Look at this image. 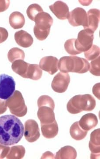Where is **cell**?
Returning <instances> with one entry per match:
<instances>
[{
	"label": "cell",
	"instance_id": "obj_1",
	"mask_svg": "<svg viewBox=\"0 0 100 159\" xmlns=\"http://www.w3.org/2000/svg\"><path fill=\"white\" fill-rule=\"evenodd\" d=\"M24 129L21 121L14 116L0 117V144L6 146L17 144L22 139Z\"/></svg>",
	"mask_w": 100,
	"mask_h": 159
},
{
	"label": "cell",
	"instance_id": "obj_2",
	"mask_svg": "<svg viewBox=\"0 0 100 159\" xmlns=\"http://www.w3.org/2000/svg\"><path fill=\"white\" fill-rule=\"evenodd\" d=\"M58 68L62 73L84 74L89 70L90 64L85 58L76 56H64L58 61Z\"/></svg>",
	"mask_w": 100,
	"mask_h": 159
},
{
	"label": "cell",
	"instance_id": "obj_3",
	"mask_svg": "<svg viewBox=\"0 0 100 159\" xmlns=\"http://www.w3.org/2000/svg\"><path fill=\"white\" fill-rule=\"evenodd\" d=\"M96 104L95 99L90 94L76 95L70 99L67 109L70 113L77 114L83 111L93 110Z\"/></svg>",
	"mask_w": 100,
	"mask_h": 159
},
{
	"label": "cell",
	"instance_id": "obj_4",
	"mask_svg": "<svg viewBox=\"0 0 100 159\" xmlns=\"http://www.w3.org/2000/svg\"><path fill=\"white\" fill-rule=\"evenodd\" d=\"M35 25L34 33L35 37L40 41H43L50 34L51 27L53 24V18L47 12H41L34 19Z\"/></svg>",
	"mask_w": 100,
	"mask_h": 159
},
{
	"label": "cell",
	"instance_id": "obj_5",
	"mask_svg": "<svg viewBox=\"0 0 100 159\" xmlns=\"http://www.w3.org/2000/svg\"><path fill=\"white\" fill-rule=\"evenodd\" d=\"M6 103L10 112L14 116L22 117L27 113L28 108L22 94L20 91H15L12 96L7 99Z\"/></svg>",
	"mask_w": 100,
	"mask_h": 159
},
{
	"label": "cell",
	"instance_id": "obj_6",
	"mask_svg": "<svg viewBox=\"0 0 100 159\" xmlns=\"http://www.w3.org/2000/svg\"><path fill=\"white\" fill-rule=\"evenodd\" d=\"M94 32L88 29L81 30L79 32L77 39L75 41L76 48L80 54L89 50L93 43Z\"/></svg>",
	"mask_w": 100,
	"mask_h": 159
},
{
	"label": "cell",
	"instance_id": "obj_7",
	"mask_svg": "<svg viewBox=\"0 0 100 159\" xmlns=\"http://www.w3.org/2000/svg\"><path fill=\"white\" fill-rule=\"evenodd\" d=\"M15 89L13 77L6 74L0 75V99L6 100L12 96Z\"/></svg>",
	"mask_w": 100,
	"mask_h": 159
},
{
	"label": "cell",
	"instance_id": "obj_8",
	"mask_svg": "<svg viewBox=\"0 0 100 159\" xmlns=\"http://www.w3.org/2000/svg\"><path fill=\"white\" fill-rule=\"evenodd\" d=\"M69 23L73 27L82 25L84 29L87 25V15L83 8L78 7L69 12Z\"/></svg>",
	"mask_w": 100,
	"mask_h": 159
},
{
	"label": "cell",
	"instance_id": "obj_9",
	"mask_svg": "<svg viewBox=\"0 0 100 159\" xmlns=\"http://www.w3.org/2000/svg\"><path fill=\"white\" fill-rule=\"evenodd\" d=\"M70 82V77L68 73L60 72L54 77L51 87L53 90L56 93H62L68 88Z\"/></svg>",
	"mask_w": 100,
	"mask_h": 159
},
{
	"label": "cell",
	"instance_id": "obj_10",
	"mask_svg": "<svg viewBox=\"0 0 100 159\" xmlns=\"http://www.w3.org/2000/svg\"><path fill=\"white\" fill-rule=\"evenodd\" d=\"M24 125V135L26 140L30 143L36 142L40 136V130L37 122L33 119H29L25 122Z\"/></svg>",
	"mask_w": 100,
	"mask_h": 159
},
{
	"label": "cell",
	"instance_id": "obj_11",
	"mask_svg": "<svg viewBox=\"0 0 100 159\" xmlns=\"http://www.w3.org/2000/svg\"><path fill=\"white\" fill-rule=\"evenodd\" d=\"M37 116L41 124H48L55 121L54 109L49 106H38Z\"/></svg>",
	"mask_w": 100,
	"mask_h": 159
},
{
	"label": "cell",
	"instance_id": "obj_12",
	"mask_svg": "<svg viewBox=\"0 0 100 159\" xmlns=\"http://www.w3.org/2000/svg\"><path fill=\"white\" fill-rule=\"evenodd\" d=\"M59 60L53 56H46L41 59L39 67L41 70L48 72L50 75H54L58 70Z\"/></svg>",
	"mask_w": 100,
	"mask_h": 159
},
{
	"label": "cell",
	"instance_id": "obj_13",
	"mask_svg": "<svg viewBox=\"0 0 100 159\" xmlns=\"http://www.w3.org/2000/svg\"><path fill=\"white\" fill-rule=\"evenodd\" d=\"M49 8L59 19L64 20L68 18L69 9L66 3L62 1H57L49 6Z\"/></svg>",
	"mask_w": 100,
	"mask_h": 159
},
{
	"label": "cell",
	"instance_id": "obj_14",
	"mask_svg": "<svg viewBox=\"0 0 100 159\" xmlns=\"http://www.w3.org/2000/svg\"><path fill=\"white\" fill-rule=\"evenodd\" d=\"M89 146L91 152V159L99 157L100 129L93 131L91 134Z\"/></svg>",
	"mask_w": 100,
	"mask_h": 159
},
{
	"label": "cell",
	"instance_id": "obj_15",
	"mask_svg": "<svg viewBox=\"0 0 100 159\" xmlns=\"http://www.w3.org/2000/svg\"><path fill=\"white\" fill-rule=\"evenodd\" d=\"M14 37L18 45L22 48H29L34 42V39L32 35L24 30H20L15 32Z\"/></svg>",
	"mask_w": 100,
	"mask_h": 159
},
{
	"label": "cell",
	"instance_id": "obj_16",
	"mask_svg": "<svg viewBox=\"0 0 100 159\" xmlns=\"http://www.w3.org/2000/svg\"><path fill=\"white\" fill-rule=\"evenodd\" d=\"M79 123L81 128L83 130H91L97 125V117L93 114H86L81 118L80 121H79Z\"/></svg>",
	"mask_w": 100,
	"mask_h": 159
},
{
	"label": "cell",
	"instance_id": "obj_17",
	"mask_svg": "<svg viewBox=\"0 0 100 159\" xmlns=\"http://www.w3.org/2000/svg\"><path fill=\"white\" fill-rule=\"evenodd\" d=\"M87 25L85 29H88L94 32L98 27L100 12L99 9H90L87 13Z\"/></svg>",
	"mask_w": 100,
	"mask_h": 159
},
{
	"label": "cell",
	"instance_id": "obj_18",
	"mask_svg": "<svg viewBox=\"0 0 100 159\" xmlns=\"http://www.w3.org/2000/svg\"><path fill=\"white\" fill-rule=\"evenodd\" d=\"M42 134L45 138L48 139L55 138L58 134V124L56 120L52 123L48 124H41Z\"/></svg>",
	"mask_w": 100,
	"mask_h": 159
},
{
	"label": "cell",
	"instance_id": "obj_19",
	"mask_svg": "<svg viewBox=\"0 0 100 159\" xmlns=\"http://www.w3.org/2000/svg\"><path fill=\"white\" fill-rule=\"evenodd\" d=\"M9 22L13 29H21L24 25L25 20L24 16L19 11L12 12L9 18Z\"/></svg>",
	"mask_w": 100,
	"mask_h": 159
},
{
	"label": "cell",
	"instance_id": "obj_20",
	"mask_svg": "<svg viewBox=\"0 0 100 159\" xmlns=\"http://www.w3.org/2000/svg\"><path fill=\"white\" fill-rule=\"evenodd\" d=\"M30 64L23 60H17L12 63L11 69L16 74L23 78H26L27 72Z\"/></svg>",
	"mask_w": 100,
	"mask_h": 159
},
{
	"label": "cell",
	"instance_id": "obj_21",
	"mask_svg": "<svg viewBox=\"0 0 100 159\" xmlns=\"http://www.w3.org/2000/svg\"><path fill=\"white\" fill-rule=\"evenodd\" d=\"M77 152L75 148L71 146H65L61 148L56 153L55 159H76Z\"/></svg>",
	"mask_w": 100,
	"mask_h": 159
},
{
	"label": "cell",
	"instance_id": "obj_22",
	"mask_svg": "<svg viewBox=\"0 0 100 159\" xmlns=\"http://www.w3.org/2000/svg\"><path fill=\"white\" fill-rule=\"evenodd\" d=\"M70 134L72 139L76 141L83 140L86 137L87 131L83 130L79 125V122L73 123L70 129Z\"/></svg>",
	"mask_w": 100,
	"mask_h": 159
},
{
	"label": "cell",
	"instance_id": "obj_23",
	"mask_svg": "<svg viewBox=\"0 0 100 159\" xmlns=\"http://www.w3.org/2000/svg\"><path fill=\"white\" fill-rule=\"evenodd\" d=\"M25 154V149L22 145H16L10 148L6 158L9 159H22Z\"/></svg>",
	"mask_w": 100,
	"mask_h": 159
},
{
	"label": "cell",
	"instance_id": "obj_24",
	"mask_svg": "<svg viewBox=\"0 0 100 159\" xmlns=\"http://www.w3.org/2000/svg\"><path fill=\"white\" fill-rule=\"evenodd\" d=\"M42 75V71L37 64H30L28 69L26 78L37 80L40 79Z\"/></svg>",
	"mask_w": 100,
	"mask_h": 159
},
{
	"label": "cell",
	"instance_id": "obj_25",
	"mask_svg": "<svg viewBox=\"0 0 100 159\" xmlns=\"http://www.w3.org/2000/svg\"><path fill=\"white\" fill-rule=\"evenodd\" d=\"M8 57L9 61L11 63L17 60H24L25 58V53L23 50L19 48H12L8 52Z\"/></svg>",
	"mask_w": 100,
	"mask_h": 159
},
{
	"label": "cell",
	"instance_id": "obj_26",
	"mask_svg": "<svg viewBox=\"0 0 100 159\" xmlns=\"http://www.w3.org/2000/svg\"><path fill=\"white\" fill-rule=\"evenodd\" d=\"M43 11V9L40 5L37 4H33L28 7L27 14L29 18L34 21V19L37 15Z\"/></svg>",
	"mask_w": 100,
	"mask_h": 159
},
{
	"label": "cell",
	"instance_id": "obj_27",
	"mask_svg": "<svg viewBox=\"0 0 100 159\" xmlns=\"http://www.w3.org/2000/svg\"><path fill=\"white\" fill-rule=\"evenodd\" d=\"M100 48L95 45H93L88 51L84 52V56L88 61H92L99 56Z\"/></svg>",
	"mask_w": 100,
	"mask_h": 159
},
{
	"label": "cell",
	"instance_id": "obj_28",
	"mask_svg": "<svg viewBox=\"0 0 100 159\" xmlns=\"http://www.w3.org/2000/svg\"><path fill=\"white\" fill-rule=\"evenodd\" d=\"M76 39H71L67 40L64 43V49L67 53L72 55L80 54L75 46Z\"/></svg>",
	"mask_w": 100,
	"mask_h": 159
},
{
	"label": "cell",
	"instance_id": "obj_29",
	"mask_svg": "<svg viewBox=\"0 0 100 159\" xmlns=\"http://www.w3.org/2000/svg\"><path fill=\"white\" fill-rule=\"evenodd\" d=\"M100 56H98L97 58L92 61L89 69V72L92 74L99 77L100 76Z\"/></svg>",
	"mask_w": 100,
	"mask_h": 159
},
{
	"label": "cell",
	"instance_id": "obj_30",
	"mask_svg": "<svg viewBox=\"0 0 100 159\" xmlns=\"http://www.w3.org/2000/svg\"><path fill=\"white\" fill-rule=\"evenodd\" d=\"M46 105L51 107L54 109L55 103L51 97L47 95L41 96L37 100V106Z\"/></svg>",
	"mask_w": 100,
	"mask_h": 159
},
{
	"label": "cell",
	"instance_id": "obj_31",
	"mask_svg": "<svg viewBox=\"0 0 100 159\" xmlns=\"http://www.w3.org/2000/svg\"><path fill=\"white\" fill-rule=\"evenodd\" d=\"M9 146L0 144V159H4L7 156L10 151Z\"/></svg>",
	"mask_w": 100,
	"mask_h": 159
},
{
	"label": "cell",
	"instance_id": "obj_32",
	"mask_svg": "<svg viewBox=\"0 0 100 159\" xmlns=\"http://www.w3.org/2000/svg\"><path fill=\"white\" fill-rule=\"evenodd\" d=\"M9 36L8 31L6 29L0 27V44L6 41Z\"/></svg>",
	"mask_w": 100,
	"mask_h": 159
},
{
	"label": "cell",
	"instance_id": "obj_33",
	"mask_svg": "<svg viewBox=\"0 0 100 159\" xmlns=\"http://www.w3.org/2000/svg\"><path fill=\"white\" fill-rule=\"evenodd\" d=\"M10 3L9 0H0V12L6 11L9 8Z\"/></svg>",
	"mask_w": 100,
	"mask_h": 159
},
{
	"label": "cell",
	"instance_id": "obj_34",
	"mask_svg": "<svg viewBox=\"0 0 100 159\" xmlns=\"http://www.w3.org/2000/svg\"><path fill=\"white\" fill-rule=\"evenodd\" d=\"M7 110V107L6 102L0 99V115L6 112Z\"/></svg>",
	"mask_w": 100,
	"mask_h": 159
}]
</instances>
